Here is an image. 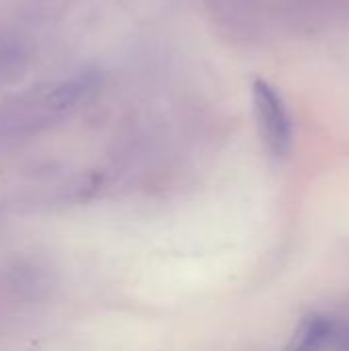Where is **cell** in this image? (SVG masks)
Listing matches in <instances>:
<instances>
[{"mask_svg":"<svg viewBox=\"0 0 349 351\" xmlns=\"http://www.w3.org/2000/svg\"><path fill=\"white\" fill-rule=\"evenodd\" d=\"M251 103L259 136L276 158H286L294 144V121L286 99L276 84L257 76L251 82Z\"/></svg>","mask_w":349,"mask_h":351,"instance_id":"6da1fadb","label":"cell"},{"mask_svg":"<svg viewBox=\"0 0 349 351\" xmlns=\"http://www.w3.org/2000/svg\"><path fill=\"white\" fill-rule=\"evenodd\" d=\"M337 321L339 319L321 313L306 315L296 327L292 341L284 348V351H321L325 346H331Z\"/></svg>","mask_w":349,"mask_h":351,"instance_id":"7a4b0ae2","label":"cell"},{"mask_svg":"<svg viewBox=\"0 0 349 351\" xmlns=\"http://www.w3.org/2000/svg\"><path fill=\"white\" fill-rule=\"evenodd\" d=\"M14 58H16V45L0 41V70L2 66H8Z\"/></svg>","mask_w":349,"mask_h":351,"instance_id":"3957f363","label":"cell"}]
</instances>
